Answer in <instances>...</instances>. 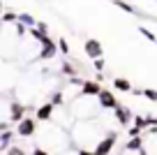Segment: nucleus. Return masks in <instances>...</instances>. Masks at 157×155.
I'll return each instance as SVG.
<instances>
[{"label": "nucleus", "mask_w": 157, "mask_h": 155, "mask_svg": "<svg viewBox=\"0 0 157 155\" xmlns=\"http://www.w3.org/2000/svg\"><path fill=\"white\" fill-rule=\"evenodd\" d=\"M37 127H39V123L35 121V118L25 116V118H21V121L16 123V137H21V139H33V137L37 134Z\"/></svg>", "instance_id": "1"}, {"label": "nucleus", "mask_w": 157, "mask_h": 155, "mask_svg": "<svg viewBox=\"0 0 157 155\" xmlns=\"http://www.w3.org/2000/svg\"><path fill=\"white\" fill-rule=\"evenodd\" d=\"M116 144H118V134H116V132H106V134L95 144L93 153L95 155H111V150H113Z\"/></svg>", "instance_id": "2"}, {"label": "nucleus", "mask_w": 157, "mask_h": 155, "mask_svg": "<svg viewBox=\"0 0 157 155\" xmlns=\"http://www.w3.org/2000/svg\"><path fill=\"white\" fill-rule=\"evenodd\" d=\"M56 56H58V44H56L49 35H44V37L39 39V54H37V58L39 60H51V58H56Z\"/></svg>", "instance_id": "3"}, {"label": "nucleus", "mask_w": 157, "mask_h": 155, "mask_svg": "<svg viewBox=\"0 0 157 155\" xmlns=\"http://www.w3.org/2000/svg\"><path fill=\"white\" fill-rule=\"evenodd\" d=\"M118 104H120V102H118V97L113 95L111 90H106V88L99 90V95H97V107L99 109H109V111H113Z\"/></svg>", "instance_id": "4"}, {"label": "nucleus", "mask_w": 157, "mask_h": 155, "mask_svg": "<svg viewBox=\"0 0 157 155\" xmlns=\"http://www.w3.org/2000/svg\"><path fill=\"white\" fill-rule=\"evenodd\" d=\"M25 111H28V107H25L21 100H10V113H7V121H10V123H19L21 118H25Z\"/></svg>", "instance_id": "5"}, {"label": "nucleus", "mask_w": 157, "mask_h": 155, "mask_svg": "<svg viewBox=\"0 0 157 155\" xmlns=\"http://www.w3.org/2000/svg\"><path fill=\"white\" fill-rule=\"evenodd\" d=\"M53 111H56V107L51 104V102H44V104H39L37 109H35V121L37 123H51L53 121Z\"/></svg>", "instance_id": "6"}, {"label": "nucleus", "mask_w": 157, "mask_h": 155, "mask_svg": "<svg viewBox=\"0 0 157 155\" xmlns=\"http://www.w3.org/2000/svg\"><path fill=\"white\" fill-rule=\"evenodd\" d=\"M99 90H102V83H99V81H81L78 95H83V97H97Z\"/></svg>", "instance_id": "7"}, {"label": "nucleus", "mask_w": 157, "mask_h": 155, "mask_svg": "<svg viewBox=\"0 0 157 155\" xmlns=\"http://www.w3.org/2000/svg\"><path fill=\"white\" fill-rule=\"evenodd\" d=\"M113 118L118 121V125H129V123H132V109L118 104V107L113 109Z\"/></svg>", "instance_id": "8"}, {"label": "nucleus", "mask_w": 157, "mask_h": 155, "mask_svg": "<svg viewBox=\"0 0 157 155\" xmlns=\"http://www.w3.org/2000/svg\"><path fill=\"white\" fill-rule=\"evenodd\" d=\"M83 51H86V56H88L90 60H97V58H102V44H99L97 39H86V44H83Z\"/></svg>", "instance_id": "9"}, {"label": "nucleus", "mask_w": 157, "mask_h": 155, "mask_svg": "<svg viewBox=\"0 0 157 155\" xmlns=\"http://www.w3.org/2000/svg\"><path fill=\"white\" fill-rule=\"evenodd\" d=\"M143 148V137H129L125 144V153H139Z\"/></svg>", "instance_id": "10"}, {"label": "nucleus", "mask_w": 157, "mask_h": 155, "mask_svg": "<svg viewBox=\"0 0 157 155\" xmlns=\"http://www.w3.org/2000/svg\"><path fill=\"white\" fill-rule=\"evenodd\" d=\"M16 139V132H12V130H2L0 132V150H7L12 146V141Z\"/></svg>", "instance_id": "11"}, {"label": "nucleus", "mask_w": 157, "mask_h": 155, "mask_svg": "<svg viewBox=\"0 0 157 155\" xmlns=\"http://www.w3.org/2000/svg\"><path fill=\"white\" fill-rule=\"evenodd\" d=\"M113 88L116 90H120V93H132V81H127V79H123V77H118V79H113Z\"/></svg>", "instance_id": "12"}, {"label": "nucleus", "mask_w": 157, "mask_h": 155, "mask_svg": "<svg viewBox=\"0 0 157 155\" xmlns=\"http://www.w3.org/2000/svg\"><path fill=\"white\" fill-rule=\"evenodd\" d=\"M113 5H116V7H120V10H123V12H127V14H136V16L141 14V12H139L134 5H129V2H125V0H113Z\"/></svg>", "instance_id": "13"}, {"label": "nucleus", "mask_w": 157, "mask_h": 155, "mask_svg": "<svg viewBox=\"0 0 157 155\" xmlns=\"http://www.w3.org/2000/svg\"><path fill=\"white\" fill-rule=\"evenodd\" d=\"M16 21H19L21 26H30V28L37 23V21H35V16H30V14H19V16H16Z\"/></svg>", "instance_id": "14"}, {"label": "nucleus", "mask_w": 157, "mask_h": 155, "mask_svg": "<svg viewBox=\"0 0 157 155\" xmlns=\"http://www.w3.org/2000/svg\"><path fill=\"white\" fill-rule=\"evenodd\" d=\"M60 72H63V74H69V77H76V67H74L72 63H67V60L60 65Z\"/></svg>", "instance_id": "15"}, {"label": "nucleus", "mask_w": 157, "mask_h": 155, "mask_svg": "<svg viewBox=\"0 0 157 155\" xmlns=\"http://www.w3.org/2000/svg\"><path fill=\"white\" fill-rule=\"evenodd\" d=\"M0 21H2V23H16V14H14V12H5V14H2V16H0Z\"/></svg>", "instance_id": "16"}, {"label": "nucleus", "mask_w": 157, "mask_h": 155, "mask_svg": "<svg viewBox=\"0 0 157 155\" xmlns=\"http://www.w3.org/2000/svg\"><path fill=\"white\" fill-rule=\"evenodd\" d=\"M143 97L157 104V90H155V88H146V90H143Z\"/></svg>", "instance_id": "17"}, {"label": "nucleus", "mask_w": 157, "mask_h": 155, "mask_svg": "<svg viewBox=\"0 0 157 155\" xmlns=\"http://www.w3.org/2000/svg\"><path fill=\"white\" fill-rule=\"evenodd\" d=\"M5 153H7V155H28L23 148H19V146H10V148H7Z\"/></svg>", "instance_id": "18"}, {"label": "nucleus", "mask_w": 157, "mask_h": 155, "mask_svg": "<svg viewBox=\"0 0 157 155\" xmlns=\"http://www.w3.org/2000/svg\"><path fill=\"white\" fill-rule=\"evenodd\" d=\"M139 33H141L143 37H148V39H150V42H157V37H155V35H152V33H150V30H148V28H143V26H141V28H139Z\"/></svg>", "instance_id": "19"}, {"label": "nucleus", "mask_w": 157, "mask_h": 155, "mask_svg": "<svg viewBox=\"0 0 157 155\" xmlns=\"http://www.w3.org/2000/svg\"><path fill=\"white\" fill-rule=\"evenodd\" d=\"M30 155H53V153H49V150H46V148H42V146H35Z\"/></svg>", "instance_id": "20"}, {"label": "nucleus", "mask_w": 157, "mask_h": 155, "mask_svg": "<svg viewBox=\"0 0 157 155\" xmlns=\"http://www.w3.org/2000/svg\"><path fill=\"white\" fill-rule=\"evenodd\" d=\"M58 49L63 51L65 56H67V54H69V44H67V39H60V42H58Z\"/></svg>", "instance_id": "21"}, {"label": "nucleus", "mask_w": 157, "mask_h": 155, "mask_svg": "<svg viewBox=\"0 0 157 155\" xmlns=\"http://www.w3.org/2000/svg\"><path fill=\"white\" fill-rule=\"evenodd\" d=\"M93 65H95V70H97V72H102V70H104V58H97V60H93Z\"/></svg>", "instance_id": "22"}, {"label": "nucleus", "mask_w": 157, "mask_h": 155, "mask_svg": "<svg viewBox=\"0 0 157 155\" xmlns=\"http://www.w3.org/2000/svg\"><path fill=\"white\" fill-rule=\"evenodd\" d=\"M76 155H95V153H93V150H88V148H78Z\"/></svg>", "instance_id": "23"}, {"label": "nucleus", "mask_w": 157, "mask_h": 155, "mask_svg": "<svg viewBox=\"0 0 157 155\" xmlns=\"http://www.w3.org/2000/svg\"><path fill=\"white\" fill-rule=\"evenodd\" d=\"M123 155H125V153H123Z\"/></svg>", "instance_id": "24"}]
</instances>
